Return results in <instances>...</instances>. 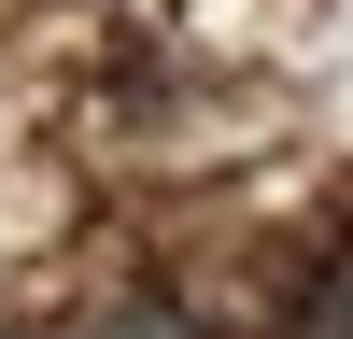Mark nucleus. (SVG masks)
Returning a JSON list of instances; mask_svg holds the SVG:
<instances>
[{"label":"nucleus","mask_w":353,"mask_h":339,"mask_svg":"<svg viewBox=\"0 0 353 339\" xmlns=\"http://www.w3.org/2000/svg\"><path fill=\"white\" fill-rule=\"evenodd\" d=\"M297 339H353V269L311 282V311H297Z\"/></svg>","instance_id":"f03ea898"},{"label":"nucleus","mask_w":353,"mask_h":339,"mask_svg":"<svg viewBox=\"0 0 353 339\" xmlns=\"http://www.w3.org/2000/svg\"><path fill=\"white\" fill-rule=\"evenodd\" d=\"M0 339H28V325H0Z\"/></svg>","instance_id":"7ed1b4c3"},{"label":"nucleus","mask_w":353,"mask_h":339,"mask_svg":"<svg viewBox=\"0 0 353 339\" xmlns=\"http://www.w3.org/2000/svg\"><path fill=\"white\" fill-rule=\"evenodd\" d=\"M85 339H198V325H184V311H170V297H113V311H99V325H85Z\"/></svg>","instance_id":"f257e3e1"}]
</instances>
